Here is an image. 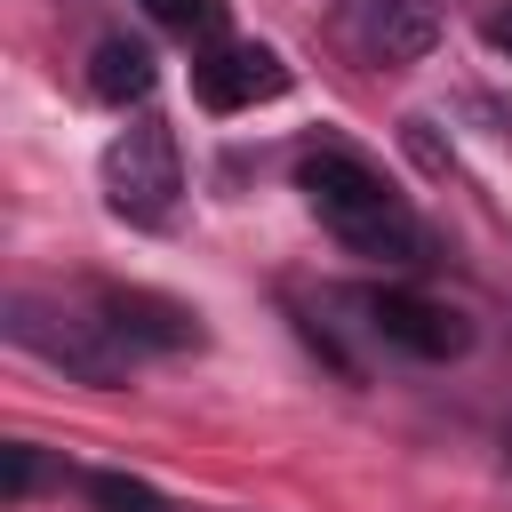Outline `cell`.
<instances>
[{"mask_svg":"<svg viewBox=\"0 0 512 512\" xmlns=\"http://www.w3.org/2000/svg\"><path fill=\"white\" fill-rule=\"evenodd\" d=\"M360 312H368V328H376L392 352H408V360H456V352L472 344V320H464L456 304H440V296H416V288H368Z\"/></svg>","mask_w":512,"mask_h":512,"instance_id":"277c9868","label":"cell"},{"mask_svg":"<svg viewBox=\"0 0 512 512\" xmlns=\"http://www.w3.org/2000/svg\"><path fill=\"white\" fill-rule=\"evenodd\" d=\"M480 32H488V48H496V56H512V0H496V8L480 16Z\"/></svg>","mask_w":512,"mask_h":512,"instance_id":"7c38bea8","label":"cell"},{"mask_svg":"<svg viewBox=\"0 0 512 512\" xmlns=\"http://www.w3.org/2000/svg\"><path fill=\"white\" fill-rule=\"evenodd\" d=\"M432 32H440V16L424 0H360V40L384 64H416L432 48Z\"/></svg>","mask_w":512,"mask_h":512,"instance_id":"52a82bcc","label":"cell"},{"mask_svg":"<svg viewBox=\"0 0 512 512\" xmlns=\"http://www.w3.org/2000/svg\"><path fill=\"white\" fill-rule=\"evenodd\" d=\"M144 16L176 40H216L224 32V0H144Z\"/></svg>","mask_w":512,"mask_h":512,"instance_id":"30bf717a","label":"cell"},{"mask_svg":"<svg viewBox=\"0 0 512 512\" xmlns=\"http://www.w3.org/2000/svg\"><path fill=\"white\" fill-rule=\"evenodd\" d=\"M80 488H88V504H96V512H176L152 480H128V472H88Z\"/></svg>","mask_w":512,"mask_h":512,"instance_id":"9c48e42d","label":"cell"},{"mask_svg":"<svg viewBox=\"0 0 512 512\" xmlns=\"http://www.w3.org/2000/svg\"><path fill=\"white\" fill-rule=\"evenodd\" d=\"M192 96H200L208 112H256V104L288 96V64H280V48H264V40H216V48L192 64Z\"/></svg>","mask_w":512,"mask_h":512,"instance_id":"5b68a950","label":"cell"},{"mask_svg":"<svg viewBox=\"0 0 512 512\" xmlns=\"http://www.w3.org/2000/svg\"><path fill=\"white\" fill-rule=\"evenodd\" d=\"M176 192H184L176 128H168V120H128V128L104 144V200H112V216H128V224H168Z\"/></svg>","mask_w":512,"mask_h":512,"instance_id":"3957f363","label":"cell"},{"mask_svg":"<svg viewBox=\"0 0 512 512\" xmlns=\"http://www.w3.org/2000/svg\"><path fill=\"white\" fill-rule=\"evenodd\" d=\"M0 488H8V504H24L32 488H40V448H0Z\"/></svg>","mask_w":512,"mask_h":512,"instance_id":"8fae6325","label":"cell"},{"mask_svg":"<svg viewBox=\"0 0 512 512\" xmlns=\"http://www.w3.org/2000/svg\"><path fill=\"white\" fill-rule=\"evenodd\" d=\"M296 192H304V208L320 216V232H336L352 256H368V264H424L432 256V232H424V216L384 184V168L376 160H360L352 144H312L304 160H296Z\"/></svg>","mask_w":512,"mask_h":512,"instance_id":"6da1fadb","label":"cell"},{"mask_svg":"<svg viewBox=\"0 0 512 512\" xmlns=\"http://www.w3.org/2000/svg\"><path fill=\"white\" fill-rule=\"evenodd\" d=\"M8 336L24 352H40L48 368H64L72 384H128L136 352L120 344V328L104 312H72V304H48V296H8Z\"/></svg>","mask_w":512,"mask_h":512,"instance_id":"7a4b0ae2","label":"cell"},{"mask_svg":"<svg viewBox=\"0 0 512 512\" xmlns=\"http://www.w3.org/2000/svg\"><path fill=\"white\" fill-rule=\"evenodd\" d=\"M96 312L120 328V344L144 360V352H200V312L192 304H176V296H160V288H96Z\"/></svg>","mask_w":512,"mask_h":512,"instance_id":"8992f818","label":"cell"},{"mask_svg":"<svg viewBox=\"0 0 512 512\" xmlns=\"http://www.w3.org/2000/svg\"><path fill=\"white\" fill-rule=\"evenodd\" d=\"M152 80H160V64H152V48H144V40H128V32L96 40V56H88V88H96L104 104H144V96H152Z\"/></svg>","mask_w":512,"mask_h":512,"instance_id":"ba28073f","label":"cell"}]
</instances>
